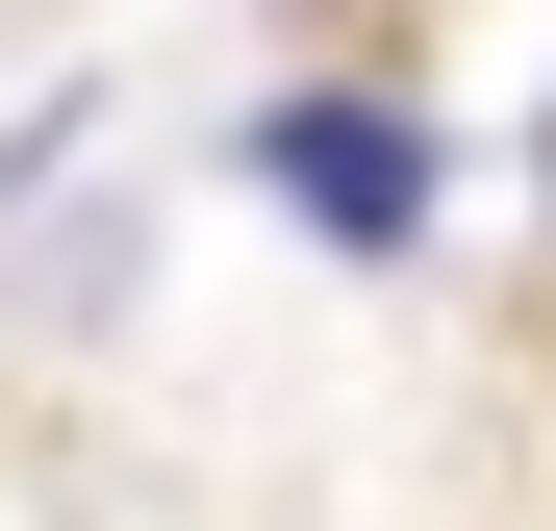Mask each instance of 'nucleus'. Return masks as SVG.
<instances>
[{
  "mask_svg": "<svg viewBox=\"0 0 556 531\" xmlns=\"http://www.w3.org/2000/svg\"><path fill=\"white\" fill-rule=\"evenodd\" d=\"M253 177H278L329 253H405V228H430V152H405V102H278V127H253Z\"/></svg>",
  "mask_w": 556,
  "mask_h": 531,
  "instance_id": "f257e3e1",
  "label": "nucleus"
},
{
  "mask_svg": "<svg viewBox=\"0 0 556 531\" xmlns=\"http://www.w3.org/2000/svg\"><path fill=\"white\" fill-rule=\"evenodd\" d=\"M531 177H556V102H531Z\"/></svg>",
  "mask_w": 556,
  "mask_h": 531,
  "instance_id": "f03ea898",
  "label": "nucleus"
}]
</instances>
